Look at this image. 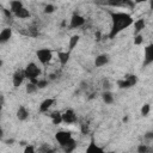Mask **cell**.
<instances>
[{"label":"cell","instance_id":"obj_1","mask_svg":"<svg viewBox=\"0 0 153 153\" xmlns=\"http://www.w3.org/2000/svg\"><path fill=\"white\" fill-rule=\"evenodd\" d=\"M111 18V27L109 32V38L114 39L121 31L129 27L134 24V19L129 13L126 12H117V11H109Z\"/></svg>","mask_w":153,"mask_h":153},{"label":"cell","instance_id":"obj_2","mask_svg":"<svg viewBox=\"0 0 153 153\" xmlns=\"http://www.w3.org/2000/svg\"><path fill=\"white\" fill-rule=\"evenodd\" d=\"M24 73H25V76L29 79L30 82L37 85V82L39 80L38 76L42 74V71H41V68L35 62H29L26 65V67L24 68Z\"/></svg>","mask_w":153,"mask_h":153},{"label":"cell","instance_id":"obj_3","mask_svg":"<svg viewBox=\"0 0 153 153\" xmlns=\"http://www.w3.org/2000/svg\"><path fill=\"white\" fill-rule=\"evenodd\" d=\"M36 56L42 65H48L53 59V51L48 48H41L36 51Z\"/></svg>","mask_w":153,"mask_h":153},{"label":"cell","instance_id":"obj_4","mask_svg":"<svg viewBox=\"0 0 153 153\" xmlns=\"http://www.w3.org/2000/svg\"><path fill=\"white\" fill-rule=\"evenodd\" d=\"M72 139V133L67 130H59L55 133V140L60 145V147H63L69 140Z\"/></svg>","mask_w":153,"mask_h":153},{"label":"cell","instance_id":"obj_5","mask_svg":"<svg viewBox=\"0 0 153 153\" xmlns=\"http://www.w3.org/2000/svg\"><path fill=\"white\" fill-rule=\"evenodd\" d=\"M76 121H78V117H76V114L74 112L73 109H67L62 112V123L73 124Z\"/></svg>","mask_w":153,"mask_h":153},{"label":"cell","instance_id":"obj_6","mask_svg":"<svg viewBox=\"0 0 153 153\" xmlns=\"http://www.w3.org/2000/svg\"><path fill=\"white\" fill-rule=\"evenodd\" d=\"M25 73H24V69H17L13 75H12V82H13V87L14 88H18L19 86H22L24 79H25Z\"/></svg>","mask_w":153,"mask_h":153},{"label":"cell","instance_id":"obj_7","mask_svg":"<svg viewBox=\"0 0 153 153\" xmlns=\"http://www.w3.org/2000/svg\"><path fill=\"white\" fill-rule=\"evenodd\" d=\"M143 51H145V54H143V67H146V66L153 63V43L146 45L143 48Z\"/></svg>","mask_w":153,"mask_h":153},{"label":"cell","instance_id":"obj_8","mask_svg":"<svg viewBox=\"0 0 153 153\" xmlns=\"http://www.w3.org/2000/svg\"><path fill=\"white\" fill-rule=\"evenodd\" d=\"M85 22H86V19H85L82 16H80V14H78V13H74V14L72 16V18H71L69 27H71V29H78V27L82 26V25L85 24Z\"/></svg>","mask_w":153,"mask_h":153},{"label":"cell","instance_id":"obj_9","mask_svg":"<svg viewBox=\"0 0 153 153\" xmlns=\"http://www.w3.org/2000/svg\"><path fill=\"white\" fill-rule=\"evenodd\" d=\"M85 153H106V152L103 149V147L98 146V145L94 142V139L92 137L91 141H90V143H88L87 147H86Z\"/></svg>","mask_w":153,"mask_h":153},{"label":"cell","instance_id":"obj_10","mask_svg":"<svg viewBox=\"0 0 153 153\" xmlns=\"http://www.w3.org/2000/svg\"><path fill=\"white\" fill-rule=\"evenodd\" d=\"M11 38H12V29H11V27H5V29H2L1 32H0V43H1V44H5V43H7Z\"/></svg>","mask_w":153,"mask_h":153},{"label":"cell","instance_id":"obj_11","mask_svg":"<svg viewBox=\"0 0 153 153\" xmlns=\"http://www.w3.org/2000/svg\"><path fill=\"white\" fill-rule=\"evenodd\" d=\"M109 62V55L108 54H99L94 59V66L96 67H103Z\"/></svg>","mask_w":153,"mask_h":153},{"label":"cell","instance_id":"obj_12","mask_svg":"<svg viewBox=\"0 0 153 153\" xmlns=\"http://www.w3.org/2000/svg\"><path fill=\"white\" fill-rule=\"evenodd\" d=\"M16 116H17V118L19 121H25V120L29 118V111L24 105H19V108L17 109Z\"/></svg>","mask_w":153,"mask_h":153},{"label":"cell","instance_id":"obj_13","mask_svg":"<svg viewBox=\"0 0 153 153\" xmlns=\"http://www.w3.org/2000/svg\"><path fill=\"white\" fill-rule=\"evenodd\" d=\"M55 103V99L54 98H47V99H44L41 104H39V112H47L50 108H51V105Z\"/></svg>","mask_w":153,"mask_h":153},{"label":"cell","instance_id":"obj_14","mask_svg":"<svg viewBox=\"0 0 153 153\" xmlns=\"http://www.w3.org/2000/svg\"><path fill=\"white\" fill-rule=\"evenodd\" d=\"M22 8H24V5H23L22 1H19V0H12V1H10V11L12 12V14H16Z\"/></svg>","mask_w":153,"mask_h":153},{"label":"cell","instance_id":"obj_15","mask_svg":"<svg viewBox=\"0 0 153 153\" xmlns=\"http://www.w3.org/2000/svg\"><path fill=\"white\" fill-rule=\"evenodd\" d=\"M146 26V22L145 19H136L134 22V36L135 35H139Z\"/></svg>","mask_w":153,"mask_h":153},{"label":"cell","instance_id":"obj_16","mask_svg":"<svg viewBox=\"0 0 153 153\" xmlns=\"http://www.w3.org/2000/svg\"><path fill=\"white\" fill-rule=\"evenodd\" d=\"M71 57V51H59L57 53V59L61 63V66H66L67 62L69 61Z\"/></svg>","mask_w":153,"mask_h":153},{"label":"cell","instance_id":"obj_17","mask_svg":"<svg viewBox=\"0 0 153 153\" xmlns=\"http://www.w3.org/2000/svg\"><path fill=\"white\" fill-rule=\"evenodd\" d=\"M61 148L63 149V152H65V153H73V151L76 148V141L72 137V139H71V140H69V141H68L63 147H61Z\"/></svg>","mask_w":153,"mask_h":153},{"label":"cell","instance_id":"obj_18","mask_svg":"<svg viewBox=\"0 0 153 153\" xmlns=\"http://www.w3.org/2000/svg\"><path fill=\"white\" fill-rule=\"evenodd\" d=\"M50 118L54 126H57L60 123H62V114L60 111H53L50 114Z\"/></svg>","mask_w":153,"mask_h":153},{"label":"cell","instance_id":"obj_19","mask_svg":"<svg viewBox=\"0 0 153 153\" xmlns=\"http://www.w3.org/2000/svg\"><path fill=\"white\" fill-rule=\"evenodd\" d=\"M102 99L105 104L110 105L114 103V94L110 92V91H103L102 92Z\"/></svg>","mask_w":153,"mask_h":153},{"label":"cell","instance_id":"obj_20","mask_svg":"<svg viewBox=\"0 0 153 153\" xmlns=\"http://www.w3.org/2000/svg\"><path fill=\"white\" fill-rule=\"evenodd\" d=\"M80 41V36L79 35H73L71 38H69V42H68V51H72L79 43Z\"/></svg>","mask_w":153,"mask_h":153},{"label":"cell","instance_id":"obj_21","mask_svg":"<svg viewBox=\"0 0 153 153\" xmlns=\"http://www.w3.org/2000/svg\"><path fill=\"white\" fill-rule=\"evenodd\" d=\"M17 18H19V19H26V18H30V12H29V10H26L25 7L24 8H22L20 11H18L16 14H14Z\"/></svg>","mask_w":153,"mask_h":153},{"label":"cell","instance_id":"obj_22","mask_svg":"<svg viewBox=\"0 0 153 153\" xmlns=\"http://www.w3.org/2000/svg\"><path fill=\"white\" fill-rule=\"evenodd\" d=\"M37 90H38L37 85H36V84H32V82H30V81H29V82L26 84V86H25V92H26L27 94L35 93Z\"/></svg>","mask_w":153,"mask_h":153},{"label":"cell","instance_id":"obj_23","mask_svg":"<svg viewBox=\"0 0 153 153\" xmlns=\"http://www.w3.org/2000/svg\"><path fill=\"white\" fill-rule=\"evenodd\" d=\"M117 86L120 87V88H129V87H131L133 85L130 84V81L128 80V79H121V80H118L117 81Z\"/></svg>","mask_w":153,"mask_h":153},{"label":"cell","instance_id":"obj_24","mask_svg":"<svg viewBox=\"0 0 153 153\" xmlns=\"http://www.w3.org/2000/svg\"><path fill=\"white\" fill-rule=\"evenodd\" d=\"M149 111H151V105H149L148 103H146V104H143V105L141 106V110H140L141 116L147 117V116L149 115Z\"/></svg>","mask_w":153,"mask_h":153},{"label":"cell","instance_id":"obj_25","mask_svg":"<svg viewBox=\"0 0 153 153\" xmlns=\"http://www.w3.org/2000/svg\"><path fill=\"white\" fill-rule=\"evenodd\" d=\"M48 84H49V80L48 79H39L38 82H37V87L41 88V90H43V88H45L48 86Z\"/></svg>","mask_w":153,"mask_h":153},{"label":"cell","instance_id":"obj_26","mask_svg":"<svg viewBox=\"0 0 153 153\" xmlns=\"http://www.w3.org/2000/svg\"><path fill=\"white\" fill-rule=\"evenodd\" d=\"M149 149L151 148L147 145H145V143H141V145L137 146V153H147Z\"/></svg>","mask_w":153,"mask_h":153},{"label":"cell","instance_id":"obj_27","mask_svg":"<svg viewBox=\"0 0 153 153\" xmlns=\"http://www.w3.org/2000/svg\"><path fill=\"white\" fill-rule=\"evenodd\" d=\"M142 42H143V36L141 33L134 36V44L135 45H140V44H142Z\"/></svg>","mask_w":153,"mask_h":153},{"label":"cell","instance_id":"obj_28","mask_svg":"<svg viewBox=\"0 0 153 153\" xmlns=\"http://www.w3.org/2000/svg\"><path fill=\"white\" fill-rule=\"evenodd\" d=\"M54 11H55V6H54V5L48 4V5H45V6H44V13L50 14V13H53Z\"/></svg>","mask_w":153,"mask_h":153},{"label":"cell","instance_id":"obj_29","mask_svg":"<svg viewBox=\"0 0 153 153\" xmlns=\"http://www.w3.org/2000/svg\"><path fill=\"white\" fill-rule=\"evenodd\" d=\"M126 79H128L133 86L137 82V76H136V75H134V74H128V75H126Z\"/></svg>","mask_w":153,"mask_h":153},{"label":"cell","instance_id":"obj_30","mask_svg":"<svg viewBox=\"0 0 153 153\" xmlns=\"http://www.w3.org/2000/svg\"><path fill=\"white\" fill-rule=\"evenodd\" d=\"M23 153H36V149H35V146L32 145H26L24 147V152Z\"/></svg>","mask_w":153,"mask_h":153},{"label":"cell","instance_id":"obj_31","mask_svg":"<svg viewBox=\"0 0 153 153\" xmlns=\"http://www.w3.org/2000/svg\"><path fill=\"white\" fill-rule=\"evenodd\" d=\"M123 6L126 7H129L130 10H133L134 7H135V2L134 1H130V0H123Z\"/></svg>","mask_w":153,"mask_h":153},{"label":"cell","instance_id":"obj_32","mask_svg":"<svg viewBox=\"0 0 153 153\" xmlns=\"http://www.w3.org/2000/svg\"><path fill=\"white\" fill-rule=\"evenodd\" d=\"M102 86H103L104 91H109V88H110V86H111L109 79H103V81H102Z\"/></svg>","mask_w":153,"mask_h":153},{"label":"cell","instance_id":"obj_33","mask_svg":"<svg viewBox=\"0 0 153 153\" xmlns=\"http://www.w3.org/2000/svg\"><path fill=\"white\" fill-rule=\"evenodd\" d=\"M143 137H145L146 140H148V141H153V131H147V133H145Z\"/></svg>","mask_w":153,"mask_h":153},{"label":"cell","instance_id":"obj_34","mask_svg":"<svg viewBox=\"0 0 153 153\" xmlns=\"http://www.w3.org/2000/svg\"><path fill=\"white\" fill-rule=\"evenodd\" d=\"M81 133L82 134H87L88 133V127H87V124H81Z\"/></svg>","mask_w":153,"mask_h":153},{"label":"cell","instance_id":"obj_35","mask_svg":"<svg viewBox=\"0 0 153 153\" xmlns=\"http://www.w3.org/2000/svg\"><path fill=\"white\" fill-rule=\"evenodd\" d=\"M2 12L5 13V16H6L7 18H11V16H12V12H11V11H8V10H6V8H2Z\"/></svg>","mask_w":153,"mask_h":153},{"label":"cell","instance_id":"obj_36","mask_svg":"<svg viewBox=\"0 0 153 153\" xmlns=\"http://www.w3.org/2000/svg\"><path fill=\"white\" fill-rule=\"evenodd\" d=\"M94 37H96V41L99 42V41L102 39V33H100V31H97L96 35H94Z\"/></svg>","mask_w":153,"mask_h":153},{"label":"cell","instance_id":"obj_37","mask_svg":"<svg viewBox=\"0 0 153 153\" xmlns=\"http://www.w3.org/2000/svg\"><path fill=\"white\" fill-rule=\"evenodd\" d=\"M56 78H57V76H56V74H54V73H53V74H49V76H48V80H55Z\"/></svg>","mask_w":153,"mask_h":153},{"label":"cell","instance_id":"obj_38","mask_svg":"<svg viewBox=\"0 0 153 153\" xmlns=\"http://www.w3.org/2000/svg\"><path fill=\"white\" fill-rule=\"evenodd\" d=\"M13 142H14V140H13V139H8V140H5V143H6V145H13Z\"/></svg>","mask_w":153,"mask_h":153},{"label":"cell","instance_id":"obj_39","mask_svg":"<svg viewBox=\"0 0 153 153\" xmlns=\"http://www.w3.org/2000/svg\"><path fill=\"white\" fill-rule=\"evenodd\" d=\"M149 8H151V10H153V0H151V1H149Z\"/></svg>","mask_w":153,"mask_h":153},{"label":"cell","instance_id":"obj_40","mask_svg":"<svg viewBox=\"0 0 153 153\" xmlns=\"http://www.w3.org/2000/svg\"><path fill=\"white\" fill-rule=\"evenodd\" d=\"M128 121V117H123V122H127Z\"/></svg>","mask_w":153,"mask_h":153},{"label":"cell","instance_id":"obj_41","mask_svg":"<svg viewBox=\"0 0 153 153\" xmlns=\"http://www.w3.org/2000/svg\"><path fill=\"white\" fill-rule=\"evenodd\" d=\"M147 153H153V149H152V148H151V149H149V151H148V152H147Z\"/></svg>","mask_w":153,"mask_h":153},{"label":"cell","instance_id":"obj_42","mask_svg":"<svg viewBox=\"0 0 153 153\" xmlns=\"http://www.w3.org/2000/svg\"><path fill=\"white\" fill-rule=\"evenodd\" d=\"M151 148H152V149H153V145H152V147H151Z\"/></svg>","mask_w":153,"mask_h":153}]
</instances>
